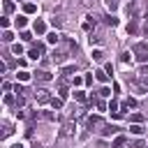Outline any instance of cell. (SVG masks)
Wrapping results in <instances>:
<instances>
[{
  "label": "cell",
  "mask_w": 148,
  "mask_h": 148,
  "mask_svg": "<svg viewBox=\"0 0 148 148\" xmlns=\"http://www.w3.org/2000/svg\"><path fill=\"white\" fill-rule=\"evenodd\" d=\"M134 56H136L139 62H146V60H148V44H146V42H139V44L134 46Z\"/></svg>",
  "instance_id": "6da1fadb"
},
{
  "label": "cell",
  "mask_w": 148,
  "mask_h": 148,
  "mask_svg": "<svg viewBox=\"0 0 148 148\" xmlns=\"http://www.w3.org/2000/svg\"><path fill=\"white\" fill-rule=\"evenodd\" d=\"M32 30H35L37 35H44V32H46V23H44L42 18H37V21L32 23Z\"/></svg>",
  "instance_id": "7a4b0ae2"
},
{
  "label": "cell",
  "mask_w": 148,
  "mask_h": 148,
  "mask_svg": "<svg viewBox=\"0 0 148 148\" xmlns=\"http://www.w3.org/2000/svg\"><path fill=\"white\" fill-rule=\"evenodd\" d=\"M35 97H37V99L44 104V102H49V90H44V88H37V90H35Z\"/></svg>",
  "instance_id": "3957f363"
},
{
  "label": "cell",
  "mask_w": 148,
  "mask_h": 148,
  "mask_svg": "<svg viewBox=\"0 0 148 148\" xmlns=\"http://www.w3.org/2000/svg\"><path fill=\"white\" fill-rule=\"evenodd\" d=\"M95 79L102 81V83H106V81H109V72H106V69H97V72H95Z\"/></svg>",
  "instance_id": "277c9868"
},
{
  "label": "cell",
  "mask_w": 148,
  "mask_h": 148,
  "mask_svg": "<svg viewBox=\"0 0 148 148\" xmlns=\"http://www.w3.org/2000/svg\"><path fill=\"white\" fill-rule=\"evenodd\" d=\"M116 132H118L116 125H104V127H102V134H104V136H113Z\"/></svg>",
  "instance_id": "5b68a950"
},
{
  "label": "cell",
  "mask_w": 148,
  "mask_h": 148,
  "mask_svg": "<svg viewBox=\"0 0 148 148\" xmlns=\"http://www.w3.org/2000/svg\"><path fill=\"white\" fill-rule=\"evenodd\" d=\"M125 141H127V139H125V134H118V136L113 139V143H111V148H120V146H125Z\"/></svg>",
  "instance_id": "8992f818"
},
{
  "label": "cell",
  "mask_w": 148,
  "mask_h": 148,
  "mask_svg": "<svg viewBox=\"0 0 148 148\" xmlns=\"http://www.w3.org/2000/svg\"><path fill=\"white\" fill-rule=\"evenodd\" d=\"M23 12H25V14H35V12H37V5H35V2H25V5H23Z\"/></svg>",
  "instance_id": "52a82bcc"
},
{
  "label": "cell",
  "mask_w": 148,
  "mask_h": 148,
  "mask_svg": "<svg viewBox=\"0 0 148 148\" xmlns=\"http://www.w3.org/2000/svg\"><path fill=\"white\" fill-rule=\"evenodd\" d=\"M90 28H95V16H86L83 21V30H90Z\"/></svg>",
  "instance_id": "ba28073f"
},
{
  "label": "cell",
  "mask_w": 148,
  "mask_h": 148,
  "mask_svg": "<svg viewBox=\"0 0 148 148\" xmlns=\"http://www.w3.org/2000/svg\"><path fill=\"white\" fill-rule=\"evenodd\" d=\"M67 58V53L65 51H53V62H62Z\"/></svg>",
  "instance_id": "9c48e42d"
},
{
  "label": "cell",
  "mask_w": 148,
  "mask_h": 148,
  "mask_svg": "<svg viewBox=\"0 0 148 148\" xmlns=\"http://www.w3.org/2000/svg\"><path fill=\"white\" fill-rule=\"evenodd\" d=\"M46 39H49V44H58V42H60V35H58V32H49Z\"/></svg>",
  "instance_id": "30bf717a"
},
{
  "label": "cell",
  "mask_w": 148,
  "mask_h": 148,
  "mask_svg": "<svg viewBox=\"0 0 148 148\" xmlns=\"http://www.w3.org/2000/svg\"><path fill=\"white\" fill-rule=\"evenodd\" d=\"M74 72H76V65H65V67H62V74H65V76L74 74Z\"/></svg>",
  "instance_id": "8fae6325"
},
{
  "label": "cell",
  "mask_w": 148,
  "mask_h": 148,
  "mask_svg": "<svg viewBox=\"0 0 148 148\" xmlns=\"http://www.w3.org/2000/svg\"><path fill=\"white\" fill-rule=\"evenodd\" d=\"M14 23H16V28H25L28 18H25V16H16V21H14Z\"/></svg>",
  "instance_id": "7c38bea8"
},
{
  "label": "cell",
  "mask_w": 148,
  "mask_h": 148,
  "mask_svg": "<svg viewBox=\"0 0 148 148\" xmlns=\"http://www.w3.org/2000/svg\"><path fill=\"white\" fill-rule=\"evenodd\" d=\"M16 79H18V81H30V74H28L25 69H21V72L16 74Z\"/></svg>",
  "instance_id": "4fadbf2b"
},
{
  "label": "cell",
  "mask_w": 148,
  "mask_h": 148,
  "mask_svg": "<svg viewBox=\"0 0 148 148\" xmlns=\"http://www.w3.org/2000/svg\"><path fill=\"white\" fill-rule=\"evenodd\" d=\"M51 106L53 109H62V99L60 97H51Z\"/></svg>",
  "instance_id": "5bb4252c"
},
{
  "label": "cell",
  "mask_w": 148,
  "mask_h": 148,
  "mask_svg": "<svg viewBox=\"0 0 148 148\" xmlns=\"http://www.w3.org/2000/svg\"><path fill=\"white\" fill-rule=\"evenodd\" d=\"M12 53H14V56H23V46H21V44H14V46H12Z\"/></svg>",
  "instance_id": "9a60e30c"
},
{
  "label": "cell",
  "mask_w": 148,
  "mask_h": 148,
  "mask_svg": "<svg viewBox=\"0 0 148 148\" xmlns=\"http://www.w3.org/2000/svg\"><path fill=\"white\" fill-rule=\"evenodd\" d=\"M37 79L39 81H51V74L49 72H37Z\"/></svg>",
  "instance_id": "2e32d148"
},
{
  "label": "cell",
  "mask_w": 148,
  "mask_h": 148,
  "mask_svg": "<svg viewBox=\"0 0 148 148\" xmlns=\"http://www.w3.org/2000/svg\"><path fill=\"white\" fill-rule=\"evenodd\" d=\"M74 99H79V102H86V95H83V90H74Z\"/></svg>",
  "instance_id": "e0dca14e"
},
{
  "label": "cell",
  "mask_w": 148,
  "mask_h": 148,
  "mask_svg": "<svg viewBox=\"0 0 148 148\" xmlns=\"http://www.w3.org/2000/svg\"><path fill=\"white\" fill-rule=\"evenodd\" d=\"M130 132H132V134H143V127H141V125H132Z\"/></svg>",
  "instance_id": "ac0fdd59"
},
{
  "label": "cell",
  "mask_w": 148,
  "mask_h": 148,
  "mask_svg": "<svg viewBox=\"0 0 148 148\" xmlns=\"http://www.w3.org/2000/svg\"><path fill=\"white\" fill-rule=\"evenodd\" d=\"M5 12H7V14L14 12V2H12V0H5Z\"/></svg>",
  "instance_id": "d6986e66"
},
{
  "label": "cell",
  "mask_w": 148,
  "mask_h": 148,
  "mask_svg": "<svg viewBox=\"0 0 148 148\" xmlns=\"http://www.w3.org/2000/svg\"><path fill=\"white\" fill-rule=\"evenodd\" d=\"M12 39H14V35H12L9 30H5V32H2V42H12Z\"/></svg>",
  "instance_id": "ffe728a7"
},
{
  "label": "cell",
  "mask_w": 148,
  "mask_h": 148,
  "mask_svg": "<svg viewBox=\"0 0 148 148\" xmlns=\"http://www.w3.org/2000/svg\"><path fill=\"white\" fill-rule=\"evenodd\" d=\"M102 58H104V53H102L99 49H95V51H92V60H102Z\"/></svg>",
  "instance_id": "44dd1931"
},
{
  "label": "cell",
  "mask_w": 148,
  "mask_h": 148,
  "mask_svg": "<svg viewBox=\"0 0 148 148\" xmlns=\"http://www.w3.org/2000/svg\"><path fill=\"white\" fill-rule=\"evenodd\" d=\"M88 125H90V127L99 125V118H97V116H90V118H88Z\"/></svg>",
  "instance_id": "7402d4cb"
},
{
  "label": "cell",
  "mask_w": 148,
  "mask_h": 148,
  "mask_svg": "<svg viewBox=\"0 0 148 148\" xmlns=\"http://www.w3.org/2000/svg\"><path fill=\"white\" fill-rule=\"evenodd\" d=\"M58 92H60V99H67V95H69V92H67V88H65V86H60V90H58Z\"/></svg>",
  "instance_id": "603a6c76"
},
{
  "label": "cell",
  "mask_w": 148,
  "mask_h": 148,
  "mask_svg": "<svg viewBox=\"0 0 148 148\" xmlns=\"http://www.w3.org/2000/svg\"><path fill=\"white\" fill-rule=\"evenodd\" d=\"M106 23H109V25H118V18H116V16H106Z\"/></svg>",
  "instance_id": "cb8c5ba5"
},
{
  "label": "cell",
  "mask_w": 148,
  "mask_h": 148,
  "mask_svg": "<svg viewBox=\"0 0 148 148\" xmlns=\"http://www.w3.org/2000/svg\"><path fill=\"white\" fill-rule=\"evenodd\" d=\"M106 7H109V9H116V7H118V0H106Z\"/></svg>",
  "instance_id": "d4e9b609"
},
{
  "label": "cell",
  "mask_w": 148,
  "mask_h": 148,
  "mask_svg": "<svg viewBox=\"0 0 148 148\" xmlns=\"http://www.w3.org/2000/svg\"><path fill=\"white\" fill-rule=\"evenodd\" d=\"M0 25H2V28H9V18L2 16V18H0Z\"/></svg>",
  "instance_id": "484cf974"
},
{
  "label": "cell",
  "mask_w": 148,
  "mask_h": 148,
  "mask_svg": "<svg viewBox=\"0 0 148 148\" xmlns=\"http://www.w3.org/2000/svg\"><path fill=\"white\" fill-rule=\"evenodd\" d=\"M21 39H23V42H30L32 35H30V32H21Z\"/></svg>",
  "instance_id": "4316f807"
},
{
  "label": "cell",
  "mask_w": 148,
  "mask_h": 148,
  "mask_svg": "<svg viewBox=\"0 0 148 148\" xmlns=\"http://www.w3.org/2000/svg\"><path fill=\"white\" fill-rule=\"evenodd\" d=\"M99 95H102V97H109V95H111V90H109V88H106V86H104V88H102V90H99Z\"/></svg>",
  "instance_id": "83f0119b"
},
{
  "label": "cell",
  "mask_w": 148,
  "mask_h": 148,
  "mask_svg": "<svg viewBox=\"0 0 148 148\" xmlns=\"http://www.w3.org/2000/svg\"><path fill=\"white\" fill-rule=\"evenodd\" d=\"M120 60H123V62H130V60H132V53H123V58H120Z\"/></svg>",
  "instance_id": "f1b7e54d"
},
{
  "label": "cell",
  "mask_w": 148,
  "mask_h": 148,
  "mask_svg": "<svg viewBox=\"0 0 148 148\" xmlns=\"http://www.w3.org/2000/svg\"><path fill=\"white\" fill-rule=\"evenodd\" d=\"M9 148H23V143H14V146H9Z\"/></svg>",
  "instance_id": "f546056e"
},
{
  "label": "cell",
  "mask_w": 148,
  "mask_h": 148,
  "mask_svg": "<svg viewBox=\"0 0 148 148\" xmlns=\"http://www.w3.org/2000/svg\"><path fill=\"white\" fill-rule=\"evenodd\" d=\"M35 148H42V146H35Z\"/></svg>",
  "instance_id": "4dcf8cb0"
}]
</instances>
